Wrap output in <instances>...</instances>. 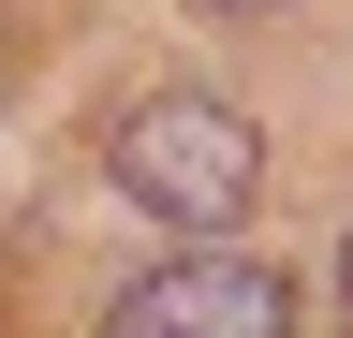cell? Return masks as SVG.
Instances as JSON below:
<instances>
[{"instance_id":"cell-1","label":"cell","mask_w":353,"mask_h":338,"mask_svg":"<svg viewBox=\"0 0 353 338\" xmlns=\"http://www.w3.org/2000/svg\"><path fill=\"white\" fill-rule=\"evenodd\" d=\"M103 177L148 206V221L221 235V221H250V191H265V133H250L236 103H206V89H148L103 133Z\"/></svg>"},{"instance_id":"cell-3","label":"cell","mask_w":353,"mask_h":338,"mask_svg":"<svg viewBox=\"0 0 353 338\" xmlns=\"http://www.w3.org/2000/svg\"><path fill=\"white\" fill-rule=\"evenodd\" d=\"M339 338H353V235H339Z\"/></svg>"},{"instance_id":"cell-4","label":"cell","mask_w":353,"mask_h":338,"mask_svg":"<svg viewBox=\"0 0 353 338\" xmlns=\"http://www.w3.org/2000/svg\"><path fill=\"white\" fill-rule=\"evenodd\" d=\"M206 15H280V0H206Z\"/></svg>"},{"instance_id":"cell-2","label":"cell","mask_w":353,"mask_h":338,"mask_svg":"<svg viewBox=\"0 0 353 338\" xmlns=\"http://www.w3.org/2000/svg\"><path fill=\"white\" fill-rule=\"evenodd\" d=\"M103 338H294V279L280 265H236V250H192V265L132 279Z\"/></svg>"}]
</instances>
